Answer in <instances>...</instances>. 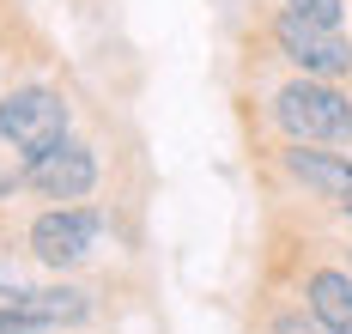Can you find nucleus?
I'll return each instance as SVG.
<instances>
[{
    "label": "nucleus",
    "instance_id": "obj_1",
    "mask_svg": "<svg viewBox=\"0 0 352 334\" xmlns=\"http://www.w3.org/2000/svg\"><path fill=\"white\" fill-rule=\"evenodd\" d=\"M274 122L285 128V140L298 146H322V140H352V98L334 91L328 79H292L274 98Z\"/></svg>",
    "mask_w": 352,
    "mask_h": 334
},
{
    "label": "nucleus",
    "instance_id": "obj_2",
    "mask_svg": "<svg viewBox=\"0 0 352 334\" xmlns=\"http://www.w3.org/2000/svg\"><path fill=\"white\" fill-rule=\"evenodd\" d=\"M0 140L25 158H43L67 140V98L49 85H25L12 98H0Z\"/></svg>",
    "mask_w": 352,
    "mask_h": 334
},
{
    "label": "nucleus",
    "instance_id": "obj_3",
    "mask_svg": "<svg viewBox=\"0 0 352 334\" xmlns=\"http://www.w3.org/2000/svg\"><path fill=\"white\" fill-rule=\"evenodd\" d=\"M274 43H280V55L292 67H304L310 79H340L352 74V43L340 37V25H316V19H304V12H292L285 6L280 25H274Z\"/></svg>",
    "mask_w": 352,
    "mask_h": 334
},
{
    "label": "nucleus",
    "instance_id": "obj_4",
    "mask_svg": "<svg viewBox=\"0 0 352 334\" xmlns=\"http://www.w3.org/2000/svg\"><path fill=\"white\" fill-rule=\"evenodd\" d=\"M25 183H31L36 194H49V201L73 207V201H85V194H91V183H98V158H91V146H79V140H61L55 152L31 158Z\"/></svg>",
    "mask_w": 352,
    "mask_h": 334
},
{
    "label": "nucleus",
    "instance_id": "obj_5",
    "mask_svg": "<svg viewBox=\"0 0 352 334\" xmlns=\"http://www.w3.org/2000/svg\"><path fill=\"white\" fill-rule=\"evenodd\" d=\"M91 243H98V213H91V207H49V213H36V225H31V249H36V261H49V267L85 261Z\"/></svg>",
    "mask_w": 352,
    "mask_h": 334
},
{
    "label": "nucleus",
    "instance_id": "obj_6",
    "mask_svg": "<svg viewBox=\"0 0 352 334\" xmlns=\"http://www.w3.org/2000/svg\"><path fill=\"white\" fill-rule=\"evenodd\" d=\"M285 177L292 183H304L310 194H322V201H340L352 213V158L346 152H316V146H285Z\"/></svg>",
    "mask_w": 352,
    "mask_h": 334
},
{
    "label": "nucleus",
    "instance_id": "obj_7",
    "mask_svg": "<svg viewBox=\"0 0 352 334\" xmlns=\"http://www.w3.org/2000/svg\"><path fill=\"white\" fill-rule=\"evenodd\" d=\"M12 316H25L31 329H73V322H85L91 316V298L79 292V286H43V292H19L12 304Z\"/></svg>",
    "mask_w": 352,
    "mask_h": 334
},
{
    "label": "nucleus",
    "instance_id": "obj_8",
    "mask_svg": "<svg viewBox=\"0 0 352 334\" xmlns=\"http://www.w3.org/2000/svg\"><path fill=\"white\" fill-rule=\"evenodd\" d=\"M304 292H310V316H316L328 334H352V274H340V267H316Z\"/></svg>",
    "mask_w": 352,
    "mask_h": 334
},
{
    "label": "nucleus",
    "instance_id": "obj_9",
    "mask_svg": "<svg viewBox=\"0 0 352 334\" xmlns=\"http://www.w3.org/2000/svg\"><path fill=\"white\" fill-rule=\"evenodd\" d=\"M285 6L304 12V19H316V25H340V12H346L340 0H285Z\"/></svg>",
    "mask_w": 352,
    "mask_h": 334
},
{
    "label": "nucleus",
    "instance_id": "obj_10",
    "mask_svg": "<svg viewBox=\"0 0 352 334\" xmlns=\"http://www.w3.org/2000/svg\"><path fill=\"white\" fill-rule=\"evenodd\" d=\"M19 292H25V286H19V274H12V267H0V310H12Z\"/></svg>",
    "mask_w": 352,
    "mask_h": 334
},
{
    "label": "nucleus",
    "instance_id": "obj_11",
    "mask_svg": "<svg viewBox=\"0 0 352 334\" xmlns=\"http://www.w3.org/2000/svg\"><path fill=\"white\" fill-rule=\"evenodd\" d=\"M274 334H328V329H322V322H304V316H285Z\"/></svg>",
    "mask_w": 352,
    "mask_h": 334
},
{
    "label": "nucleus",
    "instance_id": "obj_12",
    "mask_svg": "<svg viewBox=\"0 0 352 334\" xmlns=\"http://www.w3.org/2000/svg\"><path fill=\"white\" fill-rule=\"evenodd\" d=\"M25 183V177H19V170H6V164H0V194H12V188Z\"/></svg>",
    "mask_w": 352,
    "mask_h": 334
}]
</instances>
